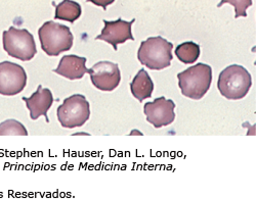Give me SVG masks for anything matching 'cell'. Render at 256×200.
Masks as SVG:
<instances>
[{"instance_id":"cell-12","label":"cell","mask_w":256,"mask_h":200,"mask_svg":"<svg viewBox=\"0 0 256 200\" xmlns=\"http://www.w3.org/2000/svg\"><path fill=\"white\" fill-rule=\"evenodd\" d=\"M54 72L64 78L69 80H79L83 76L88 73L86 68V58L78 55L70 54L62 56L58 68Z\"/></svg>"},{"instance_id":"cell-18","label":"cell","mask_w":256,"mask_h":200,"mask_svg":"<svg viewBox=\"0 0 256 200\" xmlns=\"http://www.w3.org/2000/svg\"><path fill=\"white\" fill-rule=\"evenodd\" d=\"M88 2H92L98 6H102L104 10L106 9V6L114 3L115 0H88Z\"/></svg>"},{"instance_id":"cell-9","label":"cell","mask_w":256,"mask_h":200,"mask_svg":"<svg viewBox=\"0 0 256 200\" xmlns=\"http://www.w3.org/2000/svg\"><path fill=\"white\" fill-rule=\"evenodd\" d=\"M176 103L165 97L156 98L153 102H148L144 106V113L148 123L156 129L169 126L176 119Z\"/></svg>"},{"instance_id":"cell-6","label":"cell","mask_w":256,"mask_h":200,"mask_svg":"<svg viewBox=\"0 0 256 200\" xmlns=\"http://www.w3.org/2000/svg\"><path fill=\"white\" fill-rule=\"evenodd\" d=\"M4 49L14 58L29 61L37 53L36 43L33 35L26 29L10 27L4 32Z\"/></svg>"},{"instance_id":"cell-3","label":"cell","mask_w":256,"mask_h":200,"mask_svg":"<svg viewBox=\"0 0 256 200\" xmlns=\"http://www.w3.org/2000/svg\"><path fill=\"white\" fill-rule=\"evenodd\" d=\"M252 86V78L242 65L232 64L226 68L218 77V88L220 94L228 100L244 98Z\"/></svg>"},{"instance_id":"cell-1","label":"cell","mask_w":256,"mask_h":200,"mask_svg":"<svg viewBox=\"0 0 256 200\" xmlns=\"http://www.w3.org/2000/svg\"><path fill=\"white\" fill-rule=\"evenodd\" d=\"M172 43H170L161 36L151 37L140 43L138 51L140 62L148 69L161 71L172 64Z\"/></svg>"},{"instance_id":"cell-11","label":"cell","mask_w":256,"mask_h":200,"mask_svg":"<svg viewBox=\"0 0 256 200\" xmlns=\"http://www.w3.org/2000/svg\"><path fill=\"white\" fill-rule=\"evenodd\" d=\"M27 108L30 112V118L36 121L41 116L46 117V123H50L48 112L54 103V96L52 91L48 88H42L41 85L38 86L36 92H34L31 97H23Z\"/></svg>"},{"instance_id":"cell-17","label":"cell","mask_w":256,"mask_h":200,"mask_svg":"<svg viewBox=\"0 0 256 200\" xmlns=\"http://www.w3.org/2000/svg\"><path fill=\"white\" fill-rule=\"evenodd\" d=\"M230 3L234 7V17L238 18L240 16H247V8L252 5V0H222L218 4V7H222L224 4Z\"/></svg>"},{"instance_id":"cell-13","label":"cell","mask_w":256,"mask_h":200,"mask_svg":"<svg viewBox=\"0 0 256 200\" xmlns=\"http://www.w3.org/2000/svg\"><path fill=\"white\" fill-rule=\"evenodd\" d=\"M130 90L140 102L150 98L154 91V83L146 70H140L130 84Z\"/></svg>"},{"instance_id":"cell-7","label":"cell","mask_w":256,"mask_h":200,"mask_svg":"<svg viewBox=\"0 0 256 200\" xmlns=\"http://www.w3.org/2000/svg\"><path fill=\"white\" fill-rule=\"evenodd\" d=\"M27 84V74L22 65L10 61L0 62V94L14 96L22 92Z\"/></svg>"},{"instance_id":"cell-8","label":"cell","mask_w":256,"mask_h":200,"mask_svg":"<svg viewBox=\"0 0 256 200\" xmlns=\"http://www.w3.org/2000/svg\"><path fill=\"white\" fill-rule=\"evenodd\" d=\"M92 85L100 91H113L119 86L121 74L117 63L100 61L88 70Z\"/></svg>"},{"instance_id":"cell-10","label":"cell","mask_w":256,"mask_h":200,"mask_svg":"<svg viewBox=\"0 0 256 200\" xmlns=\"http://www.w3.org/2000/svg\"><path fill=\"white\" fill-rule=\"evenodd\" d=\"M134 21V18L132 21H126L122 18H118L114 21L104 20V27L96 39L106 41V43L111 44L115 50H117L119 44H123L127 40H134L132 33V27Z\"/></svg>"},{"instance_id":"cell-14","label":"cell","mask_w":256,"mask_h":200,"mask_svg":"<svg viewBox=\"0 0 256 200\" xmlns=\"http://www.w3.org/2000/svg\"><path fill=\"white\" fill-rule=\"evenodd\" d=\"M82 9L79 3L72 0H62V2L58 4L56 7V19L67 20L69 23H74L76 19L81 16Z\"/></svg>"},{"instance_id":"cell-16","label":"cell","mask_w":256,"mask_h":200,"mask_svg":"<svg viewBox=\"0 0 256 200\" xmlns=\"http://www.w3.org/2000/svg\"><path fill=\"white\" fill-rule=\"evenodd\" d=\"M25 126L16 120H6L0 124V136H27Z\"/></svg>"},{"instance_id":"cell-2","label":"cell","mask_w":256,"mask_h":200,"mask_svg":"<svg viewBox=\"0 0 256 200\" xmlns=\"http://www.w3.org/2000/svg\"><path fill=\"white\" fill-rule=\"evenodd\" d=\"M182 94L188 98L199 100L208 92L212 82L211 66L199 62L178 74Z\"/></svg>"},{"instance_id":"cell-15","label":"cell","mask_w":256,"mask_h":200,"mask_svg":"<svg viewBox=\"0 0 256 200\" xmlns=\"http://www.w3.org/2000/svg\"><path fill=\"white\" fill-rule=\"evenodd\" d=\"M176 57L184 64H193L200 56V45L195 42H184L176 48Z\"/></svg>"},{"instance_id":"cell-5","label":"cell","mask_w":256,"mask_h":200,"mask_svg":"<svg viewBox=\"0 0 256 200\" xmlns=\"http://www.w3.org/2000/svg\"><path fill=\"white\" fill-rule=\"evenodd\" d=\"M62 127L74 129L83 126L90 118V105L84 95L74 94L64 100L56 109Z\"/></svg>"},{"instance_id":"cell-4","label":"cell","mask_w":256,"mask_h":200,"mask_svg":"<svg viewBox=\"0 0 256 200\" xmlns=\"http://www.w3.org/2000/svg\"><path fill=\"white\" fill-rule=\"evenodd\" d=\"M41 48L48 56H58L73 46V35L69 27L56 24L52 20L46 21L38 30Z\"/></svg>"}]
</instances>
